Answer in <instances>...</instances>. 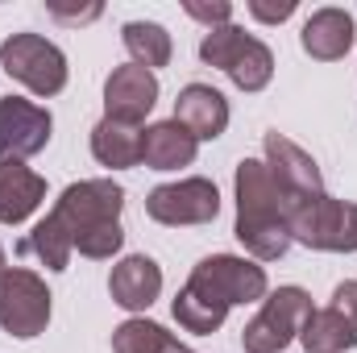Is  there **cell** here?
Listing matches in <instances>:
<instances>
[{"label": "cell", "instance_id": "cell-1", "mask_svg": "<svg viewBox=\"0 0 357 353\" xmlns=\"http://www.w3.org/2000/svg\"><path fill=\"white\" fill-rule=\"evenodd\" d=\"M266 270L258 262L237 258V254H212L191 270V278L175 295L171 312H175L178 329H187L195 337H212L225 324L229 308L258 303V299H266Z\"/></svg>", "mask_w": 357, "mask_h": 353}, {"label": "cell", "instance_id": "cell-2", "mask_svg": "<svg viewBox=\"0 0 357 353\" xmlns=\"http://www.w3.org/2000/svg\"><path fill=\"white\" fill-rule=\"evenodd\" d=\"M237 241L258 258V262H274L291 250V208L299 200H291L278 179L270 175L262 158H241L237 163Z\"/></svg>", "mask_w": 357, "mask_h": 353}, {"label": "cell", "instance_id": "cell-3", "mask_svg": "<svg viewBox=\"0 0 357 353\" xmlns=\"http://www.w3.org/2000/svg\"><path fill=\"white\" fill-rule=\"evenodd\" d=\"M291 237L307 250L324 254H354L357 250V204L312 195L291 208Z\"/></svg>", "mask_w": 357, "mask_h": 353}, {"label": "cell", "instance_id": "cell-4", "mask_svg": "<svg viewBox=\"0 0 357 353\" xmlns=\"http://www.w3.org/2000/svg\"><path fill=\"white\" fill-rule=\"evenodd\" d=\"M312 295L303 287H278L262 299V312L245 324L241 345L245 353H282L291 341H299L303 324L312 320Z\"/></svg>", "mask_w": 357, "mask_h": 353}, {"label": "cell", "instance_id": "cell-5", "mask_svg": "<svg viewBox=\"0 0 357 353\" xmlns=\"http://www.w3.org/2000/svg\"><path fill=\"white\" fill-rule=\"evenodd\" d=\"M0 63H4V71L17 84H25L33 96H59L67 88V59L42 33H13V38H4Z\"/></svg>", "mask_w": 357, "mask_h": 353}, {"label": "cell", "instance_id": "cell-6", "mask_svg": "<svg viewBox=\"0 0 357 353\" xmlns=\"http://www.w3.org/2000/svg\"><path fill=\"white\" fill-rule=\"evenodd\" d=\"M121 208H125V187L121 183H112V179H84V183H71L59 195L54 216L71 233V246H75L91 229L116 225L121 220Z\"/></svg>", "mask_w": 357, "mask_h": 353}, {"label": "cell", "instance_id": "cell-7", "mask_svg": "<svg viewBox=\"0 0 357 353\" xmlns=\"http://www.w3.org/2000/svg\"><path fill=\"white\" fill-rule=\"evenodd\" d=\"M46 324H50V291H46V283L25 266H8L0 274V329L29 341V337L46 333Z\"/></svg>", "mask_w": 357, "mask_h": 353}, {"label": "cell", "instance_id": "cell-8", "mask_svg": "<svg viewBox=\"0 0 357 353\" xmlns=\"http://www.w3.org/2000/svg\"><path fill=\"white\" fill-rule=\"evenodd\" d=\"M146 212L158 225H208L220 212V191L212 179H178L146 195Z\"/></svg>", "mask_w": 357, "mask_h": 353}, {"label": "cell", "instance_id": "cell-9", "mask_svg": "<svg viewBox=\"0 0 357 353\" xmlns=\"http://www.w3.org/2000/svg\"><path fill=\"white\" fill-rule=\"evenodd\" d=\"M54 129V117L21 96H4L0 100V163H25L33 154L46 150Z\"/></svg>", "mask_w": 357, "mask_h": 353}, {"label": "cell", "instance_id": "cell-10", "mask_svg": "<svg viewBox=\"0 0 357 353\" xmlns=\"http://www.w3.org/2000/svg\"><path fill=\"white\" fill-rule=\"evenodd\" d=\"M299 345L307 353H345L357 345V278L337 283L333 303L312 312V320L299 333Z\"/></svg>", "mask_w": 357, "mask_h": 353}, {"label": "cell", "instance_id": "cell-11", "mask_svg": "<svg viewBox=\"0 0 357 353\" xmlns=\"http://www.w3.org/2000/svg\"><path fill=\"white\" fill-rule=\"evenodd\" d=\"M154 104H158L154 71H146L137 63H125V67H116L108 75V84H104V117H112L121 125H142Z\"/></svg>", "mask_w": 357, "mask_h": 353}, {"label": "cell", "instance_id": "cell-12", "mask_svg": "<svg viewBox=\"0 0 357 353\" xmlns=\"http://www.w3.org/2000/svg\"><path fill=\"white\" fill-rule=\"evenodd\" d=\"M266 167L291 200L324 195V179H320L316 158H312L307 150H299V146H295L291 137H282V133H266Z\"/></svg>", "mask_w": 357, "mask_h": 353}, {"label": "cell", "instance_id": "cell-13", "mask_svg": "<svg viewBox=\"0 0 357 353\" xmlns=\"http://www.w3.org/2000/svg\"><path fill=\"white\" fill-rule=\"evenodd\" d=\"M108 295L125 312H146L162 295V270H158V262L146 258V254L121 258L112 266V274H108Z\"/></svg>", "mask_w": 357, "mask_h": 353}, {"label": "cell", "instance_id": "cell-14", "mask_svg": "<svg viewBox=\"0 0 357 353\" xmlns=\"http://www.w3.org/2000/svg\"><path fill=\"white\" fill-rule=\"evenodd\" d=\"M175 121L195 142H216L229 129V100L212 84H187L175 100Z\"/></svg>", "mask_w": 357, "mask_h": 353}, {"label": "cell", "instance_id": "cell-15", "mask_svg": "<svg viewBox=\"0 0 357 353\" xmlns=\"http://www.w3.org/2000/svg\"><path fill=\"white\" fill-rule=\"evenodd\" d=\"M303 50L320 63H337L349 54L354 46V17L345 8H316L307 21H303V33H299Z\"/></svg>", "mask_w": 357, "mask_h": 353}, {"label": "cell", "instance_id": "cell-16", "mask_svg": "<svg viewBox=\"0 0 357 353\" xmlns=\"http://www.w3.org/2000/svg\"><path fill=\"white\" fill-rule=\"evenodd\" d=\"M199 154V142L178 125L175 117L171 121H158L142 133V167L150 171H178V167H191Z\"/></svg>", "mask_w": 357, "mask_h": 353}, {"label": "cell", "instance_id": "cell-17", "mask_svg": "<svg viewBox=\"0 0 357 353\" xmlns=\"http://www.w3.org/2000/svg\"><path fill=\"white\" fill-rule=\"evenodd\" d=\"M46 200V179L25 163H0V225H21Z\"/></svg>", "mask_w": 357, "mask_h": 353}, {"label": "cell", "instance_id": "cell-18", "mask_svg": "<svg viewBox=\"0 0 357 353\" xmlns=\"http://www.w3.org/2000/svg\"><path fill=\"white\" fill-rule=\"evenodd\" d=\"M91 154H96L100 167H112V171L137 167V163H142V129L104 117V121L91 129Z\"/></svg>", "mask_w": 357, "mask_h": 353}, {"label": "cell", "instance_id": "cell-19", "mask_svg": "<svg viewBox=\"0 0 357 353\" xmlns=\"http://www.w3.org/2000/svg\"><path fill=\"white\" fill-rule=\"evenodd\" d=\"M121 42H125V50L133 54V63H137V67H146V71L167 67V63H171V54H175L171 33H167L158 21H129V25L121 29Z\"/></svg>", "mask_w": 357, "mask_h": 353}, {"label": "cell", "instance_id": "cell-20", "mask_svg": "<svg viewBox=\"0 0 357 353\" xmlns=\"http://www.w3.org/2000/svg\"><path fill=\"white\" fill-rule=\"evenodd\" d=\"M112 353H191V350H183L162 324L133 316V320L112 329Z\"/></svg>", "mask_w": 357, "mask_h": 353}, {"label": "cell", "instance_id": "cell-21", "mask_svg": "<svg viewBox=\"0 0 357 353\" xmlns=\"http://www.w3.org/2000/svg\"><path fill=\"white\" fill-rule=\"evenodd\" d=\"M25 250H33L46 270H67L71 262V254H75V246H71V233L59 225V216L50 212L46 220H38L33 225V233H29V241H25Z\"/></svg>", "mask_w": 357, "mask_h": 353}, {"label": "cell", "instance_id": "cell-22", "mask_svg": "<svg viewBox=\"0 0 357 353\" xmlns=\"http://www.w3.org/2000/svg\"><path fill=\"white\" fill-rule=\"evenodd\" d=\"M225 75H229L241 91H262L270 84V75H274V54H270V46L258 42V38H250L245 50L233 59V67H229Z\"/></svg>", "mask_w": 357, "mask_h": 353}, {"label": "cell", "instance_id": "cell-23", "mask_svg": "<svg viewBox=\"0 0 357 353\" xmlns=\"http://www.w3.org/2000/svg\"><path fill=\"white\" fill-rule=\"evenodd\" d=\"M245 42H250V33L241 29V25H220V29H208L204 33V42H199V59L208 63V67H220V71H229L233 67V59L245 50Z\"/></svg>", "mask_w": 357, "mask_h": 353}, {"label": "cell", "instance_id": "cell-24", "mask_svg": "<svg viewBox=\"0 0 357 353\" xmlns=\"http://www.w3.org/2000/svg\"><path fill=\"white\" fill-rule=\"evenodd\" d=\"M183 8H187V17L204 21L208 29H220V25H229V17H233V4H229V0H187Z\"/></svg>", "mask_w": 357, "mask_h": 353}, {"label": "cell", "instance_id": "cell-25", "mask_svg": "<svg viewBox=\"0 0 357 353\" xmlns=\"http://www.w3.org/2000/svg\"><path fill=\"white\" fill-rule=\"evenodd\" d=\"M250 13H254L258 21H266V25H278V21H287V17L295 13V0H278V4H270V0H250Z\"/></svg>", "mask_w": 357, "mask_h": 353}, {"label": "cell", "instance_id": "cell-26", "mask_svg": "<svg viewBox=\"0 0 357 353\" xmlns=\"http://www.w3.org/2000/svg\"><path fill=\"white\" fill-rule=\"evenodd\" d=\"M50 13L67 25H84V21H96L100 17V4H88V8H63V4H50Z\"/></svg>", "mask_w": 357, "mask_h": 353}, {"label": "cell", "instance_id": "cell-27", "mask_svg": "<svg viewBox=\"0 0 357 353\" xmlns=\"http://www.w3.org/2000/svg\"><path fill=\"white\" fill-rule=\"evenodd\" d=\"M4 270H8V266H4V246H0V274H4Z\"/></svg>", "mask_w": 357, "mask_h": 353}]
</instances>
